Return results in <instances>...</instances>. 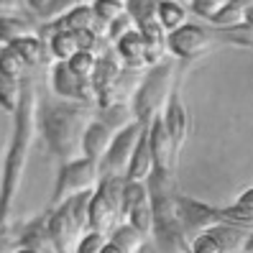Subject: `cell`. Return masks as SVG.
Masks as SVG:
<instances>
[{
  "label": "cell",
  "instance_id": "6da1fadb",
  "mask_svg": "<svg viewBox=\"0 0 253 253\" xmlns=\"http://www.w3.org/2000/svg\"><path fill=\"white\" fill-rule=\"evenodd\" d=\"M18 126H16V138H13L8 164H5V174H3V192H0V225H8V220L16 207L18 197V187L23 179V169L28 154L34 148L36 141V121H39V97H36V84L34 80L23 82V97H21V108L16 113Z\"/></svg>",
  "mask_w": 253,
  "mask_h": 253
},
{
  "label": "cell",
  "instance_id": "7a4b0ae2",
  "mask_svg": "<svg viewBox=\"0 0 253 253\" xmlns=\"http://www.w3.org/2000/svg\"><path fill=\"white\" fill-rule=\"evenodd\" d=\"M92 115V105H56L43 113V136L64 164L82 159V138L95 123Z\"/></svg>",
  "mask_w": 253,
  "mask_h": 253
},
{
  "label": "cell",
  "instance_id": "3957f363",
  "mask_svg": "<svg viewBox=\"0 0 253 253\" xmlns=\"http://www.w3.org/2000/svg\"><path fill=\"white\" fill-rule=\"evenodd\" d=\"M220 43H238V46H251V28H205V26H179L176 31L167 36V49L179 56V59H197L207 54L210 49L220 46Z\"/></svg>",
  "mask_w": 253,
  "mask_h": 253
},
{
  "label": "cell",
  "instance_id": "277c9868",
  "mask_svg": "<svg viewBox=\"0 0 253 253\" xmlns=\"http://www.w3.org/2000/svg\"><path fill=\"white\" fill-rule=\"evenodd\" d=\"M174 82H176V59H167V62L156 64L133 95V108H130L133 118L143 126H151L154 121H159L161 110L167 108L174 92Z\"/></svg>",
  "mask_w": 253,
  "mask_h": 253
},
{
  "label": "cell",
  "instance_id": "5b68a950",
  "mask_svg": "<svg viewBox=\"0 0 253 253\" xmlns=\"http://www.w3.org/2000/svg\"><path fill=\"white\" fill-rule=\"evenodd\" d=\"M148 126L133 121L128 128H123L118 136L113 138L110 148L105 151V156L100 159V179H105V176H123L126 179V171H128V164H130V156L136 151V146L141 141V136L146 133Z\"/></svg>",
  "mask_w": 253,
  "mask_h": 253
},
{
  "label": "cell",
  "instance_id": "8992f818",
  "mask_svg": "<svg viewBox=\"0 0 253 253\" xmlns=\"http://www.w3.org/2000/svg\"><path fill=\"white\" fill-rule=\"evenodd\" d=\"M97 182H100V167L95 161L77 159L72 164H64L56 192H54V207L64 205L67 200L77 197V195H84V192H95Z\"/></svg>",
  "mask_w": 253,
  "mask_h": 253
},
{
  "label": "cell",
  "instance_id": "52a82bcc",
  "mask_svg": "<svg viewBox=\"0 0 253 253\" xmlns=\"http://www.w3.org/2000/svg\"><path fill=\"white\" fill-rule=\"evenodd\" d=\"M51 82L59 95L67 100H74L77 105H95L97 102V92H95L92 82L84 77H77L64 62H56V67L51 72Z\"/></svg>",
  "mask_w": 253,
  "mask_h": 253
},
{
  "label": "cell",
  "instance_id": "ba28073f",
  "mask_svg": "<svg viewBox=\"0 0 253 253\" xmlns=\"http://www.w3.org/2000/svg\"><path fill=\"white\" fill-rule=\"evenodd\" d=\"M49 217V233H51V241L56 246V253H74L77 251V243L82 238V228L77 225V220L72 217L69 212V205H59L56 210Z\"/></svg>",
  "mask_w": 253,
  "mask_h": 253
},
{
  "label": "cell",
  "instance_id": "9c48e42d",
  "mask_svg": "<svg viewBox=\"0 0 253 253\" xmlns=\"http://www.w3.org/2000/svg\"><path fill=\"white\" fill-rule=\"evenodd\" d=\"M148 143H151V156H154V169L156 171H167V174H174V164H176V148L169 138L167 128H164L161 118L154 121L148 126Z\"/></svg>",
  "mask_w": 253,
  "mask_h": 253
},
{
  "label": "cell",
  "instance_id": "30bf717a",
  "mask_svg": "<svg viewBox=\"0 0 253 253\" xmlns=\"http://www.w3.org/2000/svg\"><path fill=\"white\" fill-rule=\"evenodd\" d=\"M161 123H164V128H167L176 154H179L182 146H184V138H187V130H189V115H187V105H184L182 95L176 90L171 92V97L167 102V115H164Z\"/></svg>",
  "mask_w": 253,
  "mask_h": 253
},
{
  "label": "cell",
  "instance_id": "8fae6325",
  "mask_svg": "<svg viewBox=\"0 0 253 253\" xmlns=\"http://www.w3.org/2000/svg\"><path fill=\"white\" fill-rule=\"evenodd\" d=\"M121 220H123L121 210H118L115 205H110L100 192H92L90 207H87V228H90V233L105 235L115 222H121Z\"/></svg>",
  "mask_w": 253,
  "mask_h": 253
},
{
  "label": "cell",
  "instance_id": "7c38bea8",
  "mask_svg": "<svg viewBox=\"0 0 253 253\" xmlns=\"http://www.w3.org/2000/svg\"><path fill=\"white\" fill-rule=\"evenodd\" d=\"M113 138H115V133L105 123H100V121L90 123V128L84 130V138H82V159L100 164V159L110 148Z\"/></svg>",
  "mask_w": 253,
  "mask_h": 253
},
{
  "label": "cell",
  "instance_id": "4fadbf2b",
  "mask_svg": "<svg viewBox=\"0 0 253 253\" xmlns=\"http://www.w3.org/2000/svg\"><path fill=\"white\" fill-rule=\"evenodd\" d=\"M18 246L26 251H34V253H56V246H54L51 233H49V217H41V220L31 222L18 235Z\"/></svg>",
  "mask_w": 253,
  "mask_h": 253
},
{
  "label": "cell",
  "instance_id": "5bb4252c",
  "mask_svg": "<svg viewBox=\"0 0 253 253\" xmlns=\"http://www.w3.org/2000/svg\"><path fill=\"white\" fill-rule=\"evenodd\" d=\"M154 171V156H151V143H148V128L141 136L136 151L130 156L128 171H126V182H146L148 174Z\"/></svg>",
  "mask_w": 253,
  "mask_h": 253
},
{
  "label": "cell",
  "instance_id": "9a60e30c",
  "mask_svg": "<svg viewBox=\"0 0 253 253\" xmlns=\"http://www.w3.org/2000/svg\"><path fill=\"white\" fill-rule=\"evenodd\" d=\"M97 26L100 21L95 18V13L90 5H80V8H74L69 10L67 16L62 21H54V28H56V34L59 31H64V34H82V31H97Z\"/></svg>",
  "mask_w": 253,
  "mask_h": 253
},
{
  "label": "cell",
  "instance_id": "2e32d148",
  "mask_svg": "<svg viewBox=\"0 0 253 253\" xmlns=\"http://www.w3.org/2000/svg\"><path fill=\"white\" fill-rule=\"evenodd\" d=\"M87 5L84 0H26V8H31L41 21L54 23V21H62L69 10Z\"/></svg>",
  "mask_w": 253,
  "mask_h": 253
},
{
  "label": "cell",
  "instance_id": "e0dca14e",
  "mask_svg": "<svg viewBox=\"0 0 253 253\" xmlns=\"http://www.w3.org/2000/svg\"><path fill=\"white\" fill-rule=\"evenodd\" d=\"M207 235L220 246L222 253H243L248 248V238H251V230H243V228H233V225H217L212 230H207Z\"/></svg>",
  "mask_w": 253,
  "mask_h": 253
},
{
  "label": "cell",
  "instance_id": "ac0fdd59",
  "mask_svg": "<svg viewBox=\"0 0 253 253\" xmlns=\"http://www.w3.org/2000/svg\"><path fill=\"white\" fill-rule=\"evenodd\" d=\"M118 56L123 59L126 67H133V69H143L146 67V46H143V39L138 31H130L128 36H123L115 46Z\"/></svg>",
  "mask_w": 253,
  "mask_h": 253
},
{
  "label": "cell",
  "instance_id": "d6986e66",
  "mask_svg": "<svg viewBox=\"0 0 253 253\" xmlns=\"http://www.w3.org/2000/svg\"><path fill=\"white\" fill-rule=\"evenodd\" d=\"M251 5H253V0H228L225 8H222L217 16L212 18V23L220 26V28H241V26H248Z\"/></svg>",
  "mask_w": 253,
  "mask_h": 253
},
{
  "label": "cell",
  "instance_id": "ffe728a7",
  "mask_svg": "<svg viewBox=\"0 0 253 253\" xmlns=\"http://www.w3.org/2000/svg\"><path fill=\"white\" fill-rule=\"evenodd\" d=\"M10 49L16 51L28 67H31V64H49V62H51V51H49V46H46V43H43L39 36H34V39H21V41H16V43H10Z\"/></svg>",
  "mask_w": 253,
  "mask_h": 253
},
{
  "label": "cell",
  "instance_id": "44dd1931",
  "mask_svg": "<svg viewBox=\"0 0 253 253\" xmlns=\"http://www.w3.org/2000/svg\"><path fill=\"white\" fill-rule=\"evenodd\" d=\"M39 28L28 18H0V43H16L21 39H34Z\"/></svg>",
  "mask_w": 253,
  "mask_h": 253
},
{
  "label": "cell",
  "instance_id": "7402d4cb",
  "mask_svg": "<svg viewBox=\"0 0 253 253\" xmlns=\"http://www.w3.org/2000/svg\"><path fill=\"white\" fill-rule=\"evenodd\" d=\"M159 3L161 0H126L123 10L126 16H130V21L136 23V28L148 26V23H159Z\"/></svg>",
  "mask_w": 253,
  "mask_h": 253
},
{
  "label": "cell",
  "instance_id": "603a6c76",
  "mask_svg": "<svg viewBox=\"0 0 253 253\" xmlns=\"http://www.w3.org/2000/svg\"><path fill=\"white\" fill-rule=\"evenodd\" d=\"M251 197H253V192L248 189L246 195H243L241 200H238V205L228 207V210H220V215H222V225H233V228L251 230V220H253Z\"/></svg>",
  "mask_w": 253,
  "mask_h": 253
},
{
  "label": "cell",
  "instance_id": "cb8c5ba5",
  "mask_svg": "<svg viewBox=\"0 0 253 253\" xmlns=\"http://www.w3.org/2000/svg\"><path fill=\"white\" fill-rule=\"evenodd\" d=\"M21 97H23V82L0 74V108L10 115H16L21 108Z\"/></svg>",
  "mask_w": 253,
  "mask_h": 253
},
{
  "label": "cell",
  "instance_id": "d4e9b609",
  "mask_svg": "<svg viewBox=\"0 0 253 253\" xmlns=\"http://www.w3.org/2000/svg\"><path fill=\"white\" fill-rule=\"evenodd\" d=\"M110 246H115L121 253H138L146 243V238L136 230V228H130L128 222H123L121 228H115L113 230V238L108 241Z\"/></svg>",
  "mask_w": 253,
  "mask_h": 253
},
{
  "label": "cell",
  "instance_id": "484cf974",
  "mask_svg": "<svg viewBox=\"0 0 253 253\" xmlns=\"http://www.w3.org/2000/svg\"><path fill=\"white\" fill-rule=\"evenodd\" d=\"M159 26L164 31H176L179 26H184L187 10L182 3H174V0H161L159 3Z\"/></svg>",
  "mask_w": 253,
  "mask_h": 253
},
{
  "label": "cell",
  "instance_id": "4316f807",
  "mask_svg": "<svg viewBox=\"0 0 253 253\" xmlns=\"http://www.w3.org/2000/svg\"><path fill=\"white\" fill-rule=\"evenodd\" d=\"M126 220H128V225L130 228H136L146 241L148 238H154V210H151V202H141L138 207H133V210L126 215Z\"/></svg>",
  "mask_w": 253,
  "mask_h": 253
},
{
  "label": "cell",
  "instance_id": "83f0119b",
  "mask_svg": "<svg viewBox=\"0 0 253 253\" xmlns=\"http://www.w3.org/2000/svg\"><path fill=\"white\" fill-rule=\"evenodd\" d=\"M100 123H105L115 136L121 133L123 128H128L136 118H133V110L128 105H113V108H105V110H100V118H97Z\"/></svg>",
  "mask_w": 253,
  "mask_h": 253
},
{
  "label": "cell",
  "instance_id": "f1b7e54d",
  "mask_svg": "<svg viewBox=\"0 0 253 253\" xmlns=\"http://www.w3.org/2000/svg\"><path fill=\"white\" fill-rule=\"evenodd\" d=\"M49 51H51V59H56V62H69V59L77 54V39H74V34H64L59 31L49 39Z\"/></svg>",
  "mask_w": 253,
  "mask_h": 253
},
{
  "label": "cell",
  "instance_id": "f546056e",
  "mask_svg": "<svg viewBox=\"0 0 253 253\" xmlns=\"http://www.w3.org/2000/svg\"><path fill=\"white\" fill-rule=\"evenodd\" d=\"M28 64L23 59L13 51L10 46H3L0 49V74H5V77H13V80H23Z\"/></svg>",
  "mask_w": 253,
  "mask_h": 253
},
{
  "label": "cell",
  "instance_id": "4dcf8cb0",
  "mask_svg": "<svg viewBox=\"0 0 253 253\" xmlns=\"http://www.w3.org/2000/svg\"><path fill=\"white\" fill-rule=\"evenodd\" d=\"M146 200H148L146 182H126V187H123V220L133 207H138Z\"/></svg>",
  "mask_w": 253,
  "mask_h": 253
},
{
  "label": "cell",
  "instance_id": "1f68e13d",
  "mask_svg": "<svg viewBox=\"0 0 253 253\" xmlns=\"http://www.w3.org/2000/svg\"><path fill=\"white\" fill-rule=\"evenodd\" d=\"M92 13H95V18L102 23V26H110L115 23L118 18L123 16V5L121 3H115V0H95V5H90Z\"/></svg>",
  "mask_w": 253,
  "mask_h": 253
},
{
  "label": "cell",
  "instance_id": "d6a6232c",
  "mask_svg": "<svg viewBox=\"0 0 253 253\" xmlns=\"http://www.w3.org/2000/svg\"><path fill=\"white\" fill-rule=\"evenodd\" d=\"M95 62L97 59L92 56V54H87V51H77L69 62H64L77 77H84V80H90V74H92V69H95Z\"/></svg>",
  "mask_w": 253,
  "mask_h": 253
},
{
  "label": "cell",
  "instance_id": "836d02e7",
  "mask_svg": "<svg viewBox=\"0 0 253 253\" xmlns=\"http://www.w3.org/2000/svg\"><path fill=\"white\" fill-rule=\"evenodd\" d=\"M130 31H138V28H136V23L130 21V16H126V13H123V16L118 18L115 23H110V26H108V36H105V39H108L110 43H113V41L118 43L123 36H128Z\"/></svg>",
  "mask_w": 253,
  "mask_h": 253
},
{
  "label": "cell",
  "instance_id": "e575fe53",
  "mask_svg": "<svg viewBox=\"0 0 253 253\" xmlns=\"http://www.w3.org/2000/svg\"><path fill=\"white\" fill-rule=\"evenodd\" d=\"M228 0H192V8H195L200 16H205L207 21H212L217 13L225 8Z\"/></svg>",
  "mask_w": 253,
  "mask_h": 253
},
{
  "label": "cell",
  "instance_id": "d590c367",
  "mask_svg": "<svg viewBox=\"0 0 253 253\" xmlns=\"http://www.w3.org/2000/svg\"><path fill=\"white\" fill-rule=\"evenodd\" d=\"M105 243H108L105 235H100V233H87L84 238H80L77 251H74V253H100Z\"/></svg>",
  "mask_w": 253,
  "mask_h": 253
},
{
  "label": "cell",
  "instance_id": "8d00e7d4",
  "mask_svg": "<svg viewBox=\"0 0 253 253\" xmlns=\"http://www.w3.org/2000/svg\"><path fill=\"white\" fill-rule=\"evenodd\" d=\"M0 18H26V0H0Z\"/></svg>",
  "mask_w": 253,
  "mask_h": 253
},
{
  "label": "cell",
  "instance_id": "74e56055",
  "mask_svg": "<svg viewBox=\"0 0 253 253\" xmlns=\"http://www.w3.org/2000/svg\"><path fill=\"white\" fill-rule=\"evenodd\" d=\"M189 253H222L220 251V246L212 241L207 233H202V235H197L195 241L189 243Z\"/></svg>",
  "mask_w": 253,
  "mask_h": 253
},
{
  "label": "cell",
  "instance_id": "f35d334b",
  "mask_svg": "<svg viewBox=\"0 0 253 253\" xmlns=\"http://www.w3.org/2000/svg\"><path fill=\"white\" fill-rule=\"evenodd\" d=\"M100 253H121V251H118L115 246H110V243H105V246H102V251Z\"/></svg>",
  "mask_w": 253,
  "mask_h": 253
},
{
  "label": "cell",
  "instance_id": "ab89813d",
  "mask_svg": "<svg viewBox=\"0 0 253 253\" xmlns=\"http://www.w3.org/2000/svg\"><path fill=\"white\" fill-rule=\"evenodd\" d=\"M16 253H34V251H26V248H21V251H16Z\"/></svg>",
  "mask_w": 253,
  "mask_h": 253
},
{
  "label": "cell",
  "instance_id": "60d3db41",
  "mask_svg": "<svg viewBox=\"0 0 253 253\" xmlns=\"http://www.w3.org/2000/svg\"><path fill=\"white\" fill-rule=\"evenodd\" d=\"M115 3H121V5H123V3H126V0H115Z\"/></svg>",
  "mask_w": 253,
  "mask_h": 253
},
{
  "label": "cell",
  "instance_id": "b9f144b4",
  "mask_svg": "<svg viewBox=\"0 0 253 253\" xmlns=\"http://www.w3.org/2000/svg\"><path fill=\"white\" fill-rule=\"evenodd\" d=\"M174 3H179V0H174Z\"/></svg>",
  "mask_w": 253,
  "mask_h": 253
}]
</instances>
